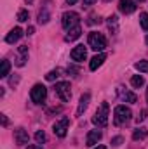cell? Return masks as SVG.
Returning <instances> with one entry per match:
<instances>
[{
    "mask_svg": "<svg viewBox=\"0 0 148 149\" xmlns=\"http://www.w3.org/2000/svg\"><path fill=\"white\" fill-rule=\"evenodd\" d=\"M92 123L98 128H103L108 125V102H101V106L98 108V111L92 116Z\"/></svg>",
    "mask_w": 148,
    "mask_h": 149,
    "instance_id": "obj_1",
    "label": "cell"
},
{
    "mask_svg": "<svg viewBox=\"0 0 148 149\" xmlns=\"http://www.w3.org/2000/svg\"><path fill=\"white\" fill-rule=\"evenodd\" d=\"M87 42H89V47H91L92 50H96V52H101V50H105V47H106V38L103 37V33H98V31L89 33Z\"/></svg>",
    "mask_w": 148,
    "mask_h": 149,
    "instance_id": "obj_2",
    "label": "cell"
},
{
    "mask_svg": "<svg viewBox=\"0 0 148 149\" xmlns=\"http://www.w3.org/2000/svg\"><path fill=\"white\" fill-rule=\"evenodd\" d=\"M131 116H132L131 109L125 108V106H122V104L113 109V120H115L117 125H125V123L131 120Z\"/></svg>",
    "mask_w": 148,
    "mask_h": 149,
    "instance_id": "obj_3",
    "label": "cell"
},
{
    "mask_svg": "<svg viewBox=\"0 0 148 149\" xmlns=\"http://www.w3.org/2000/svg\"><path fill=\"white\" fill-rule=\"evenodd\" d=\"M78 23H80V16H78L77 12H73V10L65 12V14H63V17H61V26H63L66 31H70L72 28L78 26Z\"/></svg>",
    "mask_w": 148,
    "mask_h": 149,
    "instance_id": "obj_4",
    "label": "cell"
},
{
    "mask_svg": "<svg viewBox=\"0 0 148 149\" xmlns=\"http://www.w3.org/2000/svg\"><path fill=\"white\" fill-rule=\"evenodd\" d=\"M70 83L68 81H58L56 87H54V92L58 94V97L63 101V102H70L72 99V90H70Z\"/></svg>",
    "mask_w": 148,
    "mask_h": 149,
    "instance_id": "obj_5",
    "label": "cell"
},
{
    "mask_svg": "<svg viewBox=\"0 0 148 149\" xmlns=\"http://www.w3.org/2000/svg\"><path fill=\"white\" fill-rule=\"evenodd\" d=\"M45 97H47V88H45L42 83L33 85V88H32V92H30V99H32L35 104H42V102L45 101Z\"/></svg>",
    "mask_w": 148,
    "mask_h": 149,
    "instance_id": "obj_6",
    "label": "cell"
},
{
    "mask_svg": "<svg viewBox=\"0 0 148 149\" xmlns=\"http://www.w3.org/2000/svg\"><path fill=\"white\" fill-rule=\"evenodd\" d=\"M68 127H70V120L65 116V118H61V120H58L54 125H52V130H54V134L58 135V137H65L66 135V130H68Z\"/></svg>",
    "mask_w": 148,
    "mask_h": 149,
    "instance_id": "obj_7",
    "label": "cell"
},
{
    "mask_svg": "<svg viewBox=\"0 0 148 149\" xmlns=\"http://www.w3.org/2000/svg\"><path fill=\"white\" fill-rule=\"evenodd\" d=\"M14 141H16L18 146H25V144H28L30 135H28V132H26L23 127H19V128L14 130Z\"/></svg>",
    "mask_w": 148,
    "mask_h": 149,
    "instance_id": "obj_8",
    "label": "cell"
},
{
    "mask_svg": "<svg viewBox=\"0 0 148 149\" xmlns=\"http://www.w3.org/2000/svg\"><path fill=\"white\" fill-rule=\"evenodd\" d=\"M72 59L77 61V63H82V61H85V57H87V49L84 47V45H77L73 47V50H72Z\"/></svg>",
    "mask_w": 148,
    "mask_h": 149,
    "instance_id": "obj_9",
    "label": "cell"
},
{
    "mask_svg": "<svg viewBox=\"0 0 148 149\" xmlns=\"http://www.w3.org/2000/svg\"><path fill=\"white\" fill-rule=\"evenodd\" d=\"M101 137H103V134H101V130H91L89 134H87V139H85V146H89V148H92V146H96L99 141H101Z\"/></svg>",
    "mask_w": 148,
    "mask_h": 149,
    "instance_id": "obj_10",
    "label": "cell"
},
{
    "mask_svg": "<svg viewBox=\"0 0 148 149\" xmlns=\"http://www.w3.org/2000/svg\"><path fill=\"white\" fill-rule=\"evenodd\" d=\"M118 10L122 14H132L136 10V3L132 0H118Z\"/></svg>",
    "mask_w": 148,
    "mask_h": 149,
    "instance_id": "obj_11",
    "label": "cell"
},
{
    "mask_svg": "<svg viewBox=\"0 0 148 149\" xmlns=\"http://www.w3.org/2000/svg\"><path fill=\"white\" fill-rule=\"evenodd\" d=\"M105 61H106V54H103V52L96 54V56L91 59V63H89V70H91V71H96V70H98Z\"/></svg>",
    "mask_w": 148,
    "mask_h": 149,
    "instance_id": "obj_12",
    "label": "cell"
},
{
    "mask_svg": "<svg viewBox=\"0 0 148 149\" xmlns=\"http://www.w3.org/2000/svg\"><path fill=\"white\" fill-rule=\"evenodd\" d=\"M25 33H23V30L21 28H14V30H11L9 33H7V37H5V42L7 43H16V42H19V38L23 37Z\"/></svg>",
    "mask_w": 148,
    "mask_h": 149,
    "instance_id": "obj_13",
    "label": "cell"
},
{
    "mask_svg": "<svg viewBox=\"0 0 148 149\" xmlns=\"http://www.w3.org/2000/svg\"><path fill=\"white\" fill-rule=\"evenodd\" d=\"M89 101H91V94L85 92V94L80 97V102H78V108H77V116H82V114L85 113L87 106H89Z\"/></svg>",
    "mask_w": 148,
    "mask_h": 149,
    "instance_id": "obj_14",
    "label": "cell"
},
{
    "mask_svg": "<svg viewBox=\"0 0 148 149\" xmlns=\"http://www.w3.org/2000/svg\"><path fill=\"white\" fill-rule=\"evenodd\" d=\"M26 61H28V47L21 45L19 47V57L16 59V66H25Z\"/></svg>",
    "mask_w": 148,
    "mask_h": 149,
    "instance_id": "obj_15",
    "label": "cell"
},
{
    "mask_svg": "<svg viewBox=\"0 0 148 149\" xmlns=\"http://www.w3.org/2000/svg\"><path fill=\"white\" fill-rule=\"evenodd\" d=\"M118 95H120L122 101H125V102H131V104H136V102H138V95L132 94V92H129V90H118Z\"/></svg>",
    "mask_w": 148,
    "mask_h": 149,
    "instance_id": "obj_16",
    "label": "cell"
},
{
    "mask_svg": "<svg viewBox=\"0 0 148 149\" xmlns=\"http://www.w3.org/2000/svg\"><path fill=\"white\" fill-rule=\"evenodd\" d=\"M80 35H82V28H80V26H75V28H72V30L68 31V35H66V42H73V40H77Z\"/></svg>",
    "mask_w": 148,
    "mask_h": 149,
    "instance_id": "obj_17",
    "label": "cell"
},
{
    "mask_svg": "<svg viewBox=\"0 0 148 149\" xmlns=\"http://www.w3.org/2000/svg\"><path fill=\"white\" fill-rule=\"evenodd\" d=\"M131 85H132L134 88H140V87L145 85V78H143L141 74H134V76L131 78Z\"/></svg>",
    "mask_w": 148,
    "mask_h": 149,
    "instance_id": "obj_18",
    "label": "cell"
},
{
    "mask_svg": "<svg viewBox=\"0 0 148 149\" xmlns=\"http://www.w3.org/2000/svg\"><path fill=\"white\" fill-rule=\"evenodd\" d=\"M147 135H148V130H145V128H138V130L132 132V141H141V139H145Z\"/></svg>",
    "mask_w": 148,
    "mask_h": 149,
    "instance_id": "obj_19",
    "label": "cell"
},
{
    "mask_svg": "<svg viewBox=\"0 0 148 149\" xmlns=\"http://www.w3.org/2000/svg\"><path fill=\"white\" fill-rule=\"evenodd\" d=\"M9 71H11V63L7 59H4L2 61V68H0V78H5L9 74Z\"/></svg>",
    "mask_w": 148,
    "mask_h": 149,
    "instance_id": "obj_20",
    "label": "cell"
},
{
    "mask_svg": "<svg viewBox=\"0 0 148 149\" xmlns=\"http://www.w3.org/2000/svg\"><path fill=\"white\" fill-rule=\"evenodd\" d=\"M134 68H136L140 73H148V61H140V63H136Z\"/></svg>",
    "mask_w": 148,
    "mask_h": 149,
    "instance_id": "obj_21",
    "label": "cell"
},
{
    "mask_svg": "<svg viewBox=\"0 0 148 149\" xmlns=\"http://www.w3.org/2000/svg\"><path fill=\"white\" fill-rule=\"evenodd\" d=\"M140 24H141V28L148 31V12H141V16H140Z\"/></svg>",
    "mask_w": 148,
    "mask_h": 149,
    "instance_id": "obj_22",
    "label": "cell"
},
{
    "mask_svg": "<svg viewBox=\"0 0 148 149\" xmlns=\"http://www.w3.org/2000/svg\"><path fill=\"white\" fill-rule=\"evenodd\" d=\"M28 19H30V14H28V10L21 9V10L18 12V21H19V23H25V21H28Z\"/></svg>",
    "mask_w": 148,
    "mask_h": 149,
    "instance_id": "obj_23",
    "label": "cell"
},
{
    "mask_svg": "<svg viewBox=\"0 0 148 149\" xmlns=\"http://www.w3.org/2000/svg\"><path fill=\"white\" fill-rule=\"evenodd\" d=\"M49 17H51L49 10H44V12H40V14H38V23H40V24H45V23L49 21Z\"/></svg>",
    "mask_w": 148,
    "mask_h": 149,
    "instance_id": "obj_24",
    "label": "cell"
},
{
    "mask_svg": "<svg viewBox=\"0 0 148 149\" xmlns=\"http://www.w3.org/2000/svg\"><path fill=\"white\" fill-rule=\"evenodd\" d=\"M58 76H59V71H58V70H52V71H49V73L45 74V80H47V81H54Z\"/></svg>",
    "mask_w": 148,
    "mask_h": 149,
    "instance_id": "obj_25",
    "label": "cell"
},
{
    "mask_svg": "<svg viewBox=\"0 0 148 149\" xmlns=\"http://www.w3.org/2000/svg\"><path fill=\"white\" fill-rule=\"evenodd\" d=\"M35 141H37V144H44L45 142V132L44 130H38L35 134Z\"/></svg>",
    "mask_w": 148,
    "mask_h": 149,
    "instance_id": "obj_26",
    "label": "cell"
},
{
    "mask_svg": "<svg viewBox=\"0 0 148 149\" xmlns=\"http://www.w3.org/2000/svg\"><path fill=\"white\" fill-rule=\"evenodd\" d=\"M122 142H124V139H122L120 135H118V137H113V139H111V146H113V148H117V146H120Z\"/></svg>",
    "mask_w": 148,
    "mask_h": 149,
    "instance_id": "obj_27",
    "label": "cell"
},
{
    "mask_svg": "<svg viewBox=\"0 0 148 149\" xmlns=\"http://www.w3.org/2000/svg\"><path fill=\"white\" fill-rule=\"evenodd\" d=\"M0 118H2V125H4V127H7V125H9V120H7V116H5V114H0Z\"/></svg>",
    "mask_w": 148,
    "mask_h": 149,
    "instance_id": "obj_28",
    "label": "cell"
},
{
    "mask_svg": "<svg viewBox=\"0 0 148 149\" xmlns=\"http://www.w3.org/2000/svg\"><path fill=\"white\" fill-rule=\"evenodd\" d=\"M33 33H35V28H33V26H30V28L26 30V33H25V35H28V37H30V35H33Z\"/></svg>",
    "mask_w": 148,
    "mask_h": 149,
    "instance_id": "obj_29",
    "label": "cell"
},
{
    "mask_svg": "<svg viewBox=\"0 0 148 149\" xmlns=\"http://www.w3.org/2000/svg\"><path fill=\"white\" fill-rule=\"evenodd\" d=\"M96 0H84V7H89V5H92Z\"/></svg>",
    "mask_w": 148,
    "mask_h": 149,
    "instance_id": "obj_30",
    "label": "cell"
},
{
    "mask_svg": "<svg viewBox=\"0 0 148 149\" xmlns=\"http://www.w3.org/2000/svg\"><path fill=\"white\" fill-rule=\"evenodd\" d=\"M145 118H147V111H141V116L138 118V123H140V121H143Z\"/></svg>",
    "mask_w": 148,
    "mask_h": 149,
    "instance_id": "obj_31",
    "label": "cell"
},
{
    "mask_svg": "<svg viewBox=\"0 0 148 149\" xmlns=\"http://www.w3.org/2000/svg\"><path fill=\"white\" fill-rule=\"evenodd\" d=\"M77 2H78V0H66V3H68V5H75Z\"/></svg>",
    "mask_w": 148,
    "mask_h": 149,
    "instance_id": "obj_32",
    "label": "cell"
},
{
    "mask_svg": "<svg viewBox=\"0 0 148 149\" xmlns=\"http://www.w3.org/2000/svg\"><path fill=\"white\" fill-rule=\"evenodd\" d=\"M26 149H40V148H38V146H28Z\"/></svg>",
    "mask_w": 148,
    "mask_h": 149,
    "instance_id": "obj_33",
    "label": "cell"
},
{
    "mask_svg": "<svg viewBox=\"0 0 148 149\" xmlns=\"http://www.w3.org/2000/svg\"><path fill=\"white\" fill-rule=\"evenodd\" d=\"M96 149H106V148H105V146H98Z\"/></svg>",
    "mask_w": 148,
    "mask_h": 149,
    "instance_id": "obj_34",
    "label": "cell"
},
{
    "mask_svg": "<svg viewBox=\"0 0 148 149\" xmlns=\"http://www.w3.org/2000/svg\"><path fill=\"white\" fill-rule=\"evenodd\" d=\"M26 2H28V3H32V2H33V0H26Z\"/></svg>",
    "mask_w": 148,
    "mask_h": 149,
    "instance_id": "obj_35",
    "label": "cell"
},
{
    "mask_svg": "<svg viewBox=\"0 0 148 149\" xmlns=\"http://www.w3.org/2000/svg\"><path fill=\"white\" fill-rule=\"evenodd\" d=\"M147 101H148V88H147Z\"/></svg>",
    "mask_w": 148,
    "mask_h": 149,
    "instance_id": "obj_36",
    "label": "cell"
},
{
    "mask_svg": "<svg viewBox=\"0 0 148 149\" xmlns=\"http://www.w3.org/2000/svg\"><path fill=\"white\" fill-rule=\"evenodd\" d=\"M147 45H148V37H147Z\"/></svg>",
    "mask_w": 148,
    "mask_h": 149,
    "instance_id": "obj_37",
    "label": "cell"
},
{
    "mask_svg": "<svg viewBox=\"0 0 148 149\" xmlns=\"http://www.w3.org/2000/svg\"><path fill=\"white\" fill-rule=\"evenodd\" d=\"M138 2H145V0H138Z\"/></svg>",
    "mask_w": 148,
    "mask_h": 149,
    "instance_id": "obj_38",
    "label": "cell"
},
{
    "mask_svg": "<svg viewBox=\"0 0 148 149\" xmlns=\"http://www.w3.org/2000/svg\"><path fill=\"white\" fill-rule=\"evenodd\" d=\"M105 2H110V0H105Z\"/></svg>",
    "mask_w": 148,
    "mask_h": 149,
    "instance_id": "obj_39",
    "label": "cell"
}]
</instances>
